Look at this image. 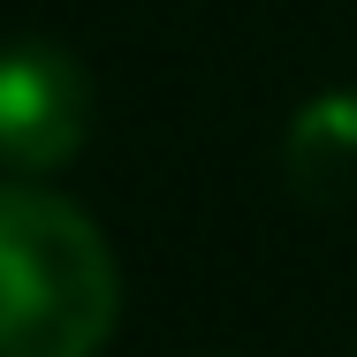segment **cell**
Instances as JSON below:
<instances>
[{
  "label": "cell",
  "mask_w": 357,
  "mask_h": 357,
  "mask_svg": "<svg viewBox=\"0 0 357 357\" xmlns=\"http://www.w3.org/2000/svg\"><path fill=\"white\" fill-rule=\"evenodd\" d=\"M122 319V274L99 220L0 183V357H99Z\"/></svg>",
  "instance_id": "1"
},
{
  "label": "cell",
  "mask_w": 357,
  "mask_h": 357,
  "mask_svg": "<svg viewBox=\"0 0 357 357\" xmlns=\"http://www.w3.org/2000/svg\"><path fill=\"white\" fill-rule=\"evenodd\" d=\"M289 175L312 198H342L357 183V99L350 91H327L289 122Z\"/></svg>",
  "instance_id": "3"
},
{
  "label": "cell",
  "mask_w": 357,
  "mask_h": 357,
  "mask_svg": "<svg viewBox=\"0 0 357 357\" xmlns=\"http://www.w3.org/2000/svg\"><path fill=\"white\" fill-rule=\"evenodd\" d=\"M91 137V76L54 38L0 46V167L54 175Z\"/></svg>",
  "instance_id": "2"
}]
</instances>
